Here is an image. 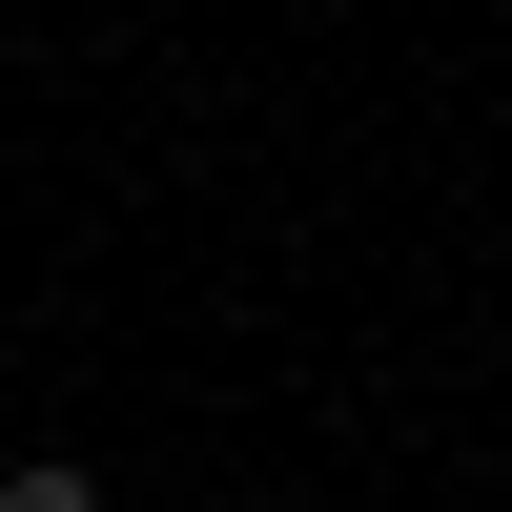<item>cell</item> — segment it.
I'll list each match as a JSON object with an SVG mask.
<instances>
[{"label":"cell","instance_id":"6da1fadb","mask_svg":"<svg viewBox=\"0 0 512 512\" xmlns=\"http://www.w3.org/2000/svg\"><path fill=\"white\" fill-rule=\"evenodd\" d=\"M0 512H103V492H82V472H0Z\"/></svg>","mask_w":512,"mask_h":512}]
</instances>
